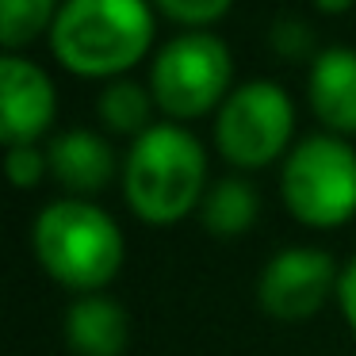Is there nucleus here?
Wrapping results in <instances>:
<instances>
[{
	"label": "nucleus",
	"instance_id": "obj_1",
	"mask_svg": "<svg viewBox=\"0 0 356 356\" xmlns=\"http://www.w3.org/2000/svg\"><path fill=\"white\" fill-rule=\"evenodd\" d=\"M154 47L149 0H62L50 27V54L62 70L92 81H119Z\"/></svg>",
	"mask_w": 356,
	"mask_h": 356
},
{
	"label": "nucleus",
	"instance_id": "obj_2",
	"mask_svg": "<svg viewBox=\"0 0 356 356\" xmlns=\"http://www.w3.org/2000/svg\"><path fill=\"white\" fill-rule=\"evenodd\" d=\"M123 195L149 226H172L207 195V149L177 123H154L131 142L123 161Z\"/></svg>",
	"mask_w": 356,
	"mask_h": 356
},
{
	"label": "nucleus",
	"instance_id": "obj_3",
	"mask_svg": "<svg viewBox=\"0 0 356 356\" xmlns=\"http://www.w3.org/2000/svg\"><path fill=\"white\" fill-rule=\"evenodd\" d=\"M31 241L47 276L77 295H100V287L119 276L127 257L115 218L77 195L47 203L35 218Z\"/></svg>",
	"mask_w": 356,
	"mask_h": 356
},
{
	"label": "nucleus",
	"instance_id": "obj_4",
	"mask_svg": "<svg viewBox=\"0 0 356 356\" xmlns=\"http://www.w3.org/2000/svg\"><path fill=\"white\" fill-rule=\"evenodd\" d=\"M284 203L302 226L333 230L356 215V149L337 134H310L280 169Z\"/></svg>",
	"mask_w": 356,
	"mask_h": 356
},
{
	"label": "nucleus",
	"instance_id": "obj_5",
	"mask_svg": "<svg viewBox=\"0 0 356 356\" xmlns=\"http://www.w3.org/2000/svg\"><path fill=\"white\" fill-rule=\"evenodd\" d=\"M234 58L218 35L184 31L165 42L149 65V92L169 119H200L226 104Z\"/></svg>",
	"mask_w": 356,
	"mask_h": 356
},
{
	"label": "nucleus",
	"instance_id": "obj_6",
	"mask_svg": "<svg viewBox=\"0 0 356 356\" xmlns=\"http://www.w3.org/2000/svg\"><path fill=\"white\" fill-rule=\"evenodd\" d=\"M295 134L291 96L272 81L234 88L215 115V146L238 169H264L287 149Z\"/></svg>",
	"mask_w": 356,
	"mask_h": 356
},
{
	"label": "nucleus",
	"instance_id": "obj_7",
	"mask_svg": "<svg viewBox=\"0 0 356 356\" xmlns=\"http://www.w3.org/2000/svg\"><path fill=\"white\" fill-rule=\"evenodd\" d=\"M341 284V272L325 249L314 245H291L280 249L261 272L257 284V299H261L264 314L276 322H307L325 307Z\"/></svg>",
	"mask_w": 356,
	"mask_h": 356
},
{
	"label": "nucleus",
	"instance_id": "obj_8",
	"mask_svg": "<svg viewBox=\"0 0 356 356\" xmlns=\"http://www.w3.org/2000/svg\"><path fill=\"white\" fill-rule=\"evenodd\" d=\"M58 92L54 81L31 58H0V142L4 146H35V138L54 127Z\"/></svg>",
	"mask_w": 356,
	"mask_h": 356
},
{
	"label": "nucleus",
	"instance_id": "obj_9",
	"mask_svg": "<svg viewBox=\"0 0 356 356\" xmlns=\"http://www.w3.org/2000/svg\"><path fill=\"white\" fill-rule=\"evenodd\" d=\"M310 111L330 134H356V50L330 47L314 58L307 77Z\"/></svg>",
	"mask_w": 356,
	"mask_h": 356
},
{
	"label": "nucleus",
	"instance_id": "obj_10",
	"mask_svg": "<svg viewBox=\"0 0 356 356\" xmlns=\"http://www.w3.org/2000/svg\"><path fill=\"white\" fill-rule=\"evenodd\" d=\"M50 177L73 195H92L100 188H108V180L115 177V149L108 138L73 127L65 134H54L47 146Z\"/></svg>",
	"mask_w": 356,
	"mask_h": 356
},
{
	"label": "nucleus",
	"instance_id": "obj_11",
	"mask_svg": "<svg viewBox=\"0 0 356 356\" xmlns=\"http://www.w3.org/2000/svg\"><path fill=\"white\" fill-rule=\"evenodd\" d=\"M127 333V310L108 295H81L65 310V341L77 356H123Z\"/></svg>",
	"mask_w": 356,
	"mask_h": 356
},
{
	"label": "nucleus",
	"instance_id": "obj_12",
	"mask_svg": "<svg viewBox=\"0 0 356 356\" xmlns=\"http://www.w3.org/2000/svg\"><path fill=\"white\" fill-rule=\"evenodd\" d=\"M257 215H261L257 188L234 177L215 180L200 203V218L207 226V234H215V238H241L245 230H253Z\"/></svg>",
	"mask_w": 356,
	"mask_h": 356
},
{
	"label": "nucleus",
	"instance_id": "obj_13",
	"mask_svg": "<svg viewBox=\"0 0 356 356\" xmlns=\"http://www.w3.org/2000/svg\"><path fill=\"white\" fill-rule=\"evenodd\" d=\"M154 92L142 88L138 81H111L100 96V119L111 134H127V138H142L154 127Z\"/></svg>",
	"mask_w": 356,
	"mask_h": 356
},
{
	"label": "nucleus",
	"instance_id": "obj_14",
	"mask_svg": "<svg viewBox=\"0 0 356 356\" xmlns=\"http://www.w3.org/2000/svg\"><path fill=\"white\" fill-rule=\"evenodd\" d=\"M58 19V0H0V39L8 54H19Z\"/></svg>",
	"mask_w": 356,
	"mask_h": 356
},
{
	"label": "nucleus",
	"instance_id": "obj_15",
	"mask_svg": "<svg viewBox=\"0 0 356 356\" xmlns=\"http://www.w3.org/2000/svg\"><path fill=\"white\" fill-rule=\"evenodd\" d=\"M157 12L172 19L180 27H192V31H203V27L218 24V19L230 12L234 0H154Z\"/></svg>",
	"mask_w": 356,
	"mask_h": 356
},
{
	"label": "nucleus",
	"instance_id": "obj_16",
	"mask_svg": "<svg viewBox=\"0 0 356 356\" xmlns=\"http://www.w3.org/2000/svg\"><path fill=\"white\" fill-rule=\"evenodd\" d=\"M4 169H8L16 188H35L50 172V161L39 146H12L8 157H4Z\"/></svg>",
	"mask_w": 356,
	"mask_h": 356
},
{
	"label": "nucleus",
	"instance_id": "obj_17",
	"mask_svg": "<svg viewBox=\"0 0 356 356\" xmlns=\"http://www.w3.org/2000/svg\"><path fill=\"white\" fill-rule=\"evenodd\" d=\"M272 50L291 62L310 54V27L307 24H295V19H284V24L272 27Z\"/></svg>",
	"mask_w": 356,
	"mask_h": 356
},
{
	"label": "nucleus",
	"instance_id": "obj_18",
	"mask_svg": "<svg viewBox=\"0 0 356 356\" xmlns=\"http://www.w3.org/2000/svg\"><path fill=\"white\" fill-rule=\"evenodd\" d=\"M337 302H341V314H345V322L353 325V333H356V257L345 264V268H341Z\"/></svg>",
	"mask_w": 356,
	"mask_h": 356
},
{
	"label": "nucleus",
	"instance_id": "obj_19",
	"mask_svg": "<svg viewBox=\"0 0 356 356\" xmlns=\"http://www.w3.org/2000/svg\"><path fill=\"white\" fill-rule=\"evenodd\" d=\"M356 0H314V8L325 12V16H341V12H348Z\"/></svg>",
	"mask_w": 356,
	"mask_h": 356
}]
</instances>
